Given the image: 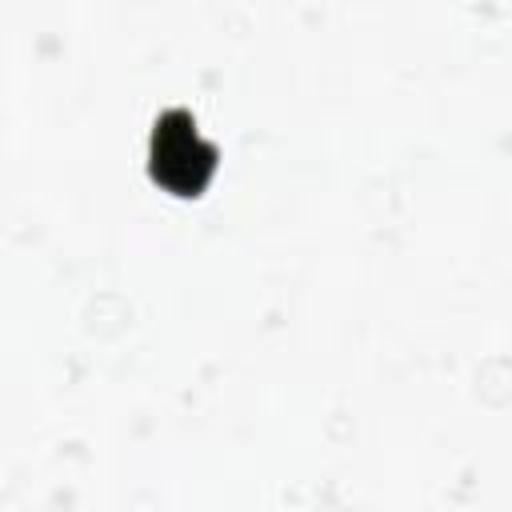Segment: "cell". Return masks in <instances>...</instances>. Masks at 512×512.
Masks as SVG:
<instances>
[{
	"mask_svg": "<svg viewBox=\"0 0 512 512\" xmlns=\"http://www.w3.org/2000/svg\"><path fill=\"white\" fill-rule=\"evenodd\" d=\"M216 168V148L200 140L188 112H168L156 120L152 136V172L172 192H200Z\"/></svg>",
	"mask_w": 512,
	"mask_h": 512,
	"instance_id": "obj_1",
	"label": "cell"
}]
</instances>
